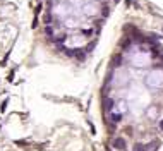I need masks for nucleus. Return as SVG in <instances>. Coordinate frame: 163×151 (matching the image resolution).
Masks as SVG:
<instances>
[{
	"label": "nucleus",
	"mask_w": 163,
	"mask_h": 151,
	"mask_svg": "<svg viewBox=\"0 0 163 151\" xmlns=\"http://www.w3.org/2000/svg\"><path fill=\"white\" fill-rule=\"evenodd\" d=\"M45 33H47L48 36H51V35H53V29H51L50 26H47V28H45Z\"/></svg>",
	"instance_id": "nucleus-1"
}]
</instances>
